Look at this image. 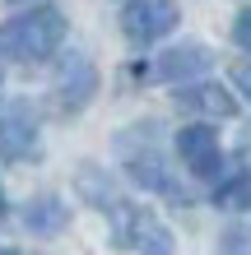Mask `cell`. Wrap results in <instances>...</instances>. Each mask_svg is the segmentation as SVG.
Returning a JSON list of instances; mask_svg holds the SVG:
<instances>
[{
  "label": "cell",
  "mask_w": 251,
  "mask_h": 255,
  "mask_svg": "<svg viewBox=\"0 0 251 255\" xmlns=\"http://www.w3.org/2000/svg\"><path fill=\"white\" fill-rule=\"evenodd\" d=\"M233 42H238L242 51H251V5L238 14V19H233Z\"/></svg>",
  "instance_id": "cell-15"
},
{
  "label": "cell",
  "mask_w": 251,
  "mask_h": 255,
  "mask_svg": "<svg viewBox=\"0 0 251 255\" xmlns=\"http://www.w3.org/2000/svg\"><path fill=\"white\" fill-rule=\"evenodd\" d=\"M98 93V65L88 61L84 51H70L61 56V65H56V79H51V102L61 116H79L88 102Z\"/></svg>",
  "instance_id": "cell-3"
},
{
  "label": "cell",
  "mask_w": 251,
  "mask_h": 255,
  "mask_svg": "<svg viewBox=\"0 0 251 255\" xmlns=\"http://www.w3.org/2000/svg\"><path fill=\"white\" fill-rule=\"evenodd\" d=\"M0 214H5V190H0Z\"/></svg>",
  "instance_id": "cell-18"
},
{
  "label": "cell",
  "mask_w": 251,
  "mask_h": 255,
  "mask_svg": "<svg viewBox=\"0 0 251 255\" xmlns=\"http://www.w3.org/2000/svg\"><path fill=\"white\" fill-rule=\"evenodd\" d=\"M177 153L191 167V176L210 181V176L224 172V148H219V130L210 121H196V126H182L177 130Z\"/></svg>",
  "instance_id": "cell-6"
},
{
  "label": "cell",
  "mask_w": 251,
  "mask_h": 255,
  "mask_svg": "<svg viewBox=\"0 0 251 255\" xmlns=\"http://www.w3.org/2000/svg\"><path fill=\"white\" fill-rule=\"evenodd\" d=\"M233 88H238V93H242V98L251 102V56L233 65Z\"/></svg>",
  "instance_id": "cell-16"
},
{
  "label": "cell",
  "mask_w": 251,
  "mask_h": 255,
  "mask_svg": "<svg viewBox=\"0 0 251 255\" xmlns=\"http://www.w3.org/2000/svg\"><path fill=\"white\" fill-rule=\"evenodd\" d=\"M75 190H79V200L93 204V209H107L116 200L112 176H107V167H98V162H84V167L75 172Z\"/></svg>",
  "instance_id": "cell-11"
},
{
  "label": "cell",
  "mask_w": 251,
  "mask_h": 255,
  "mask_svg": "<svg viewBox=\"0 0 251 255\" xmlns=\"http://www.w3.org/2000/svg\"><path fill=\"white\" fill-rule=\"evenodd\" d=\"M210 70H214V51L205 42H182V47H168L154 65H135L144 84H191L205 79Z\"/></svg>",
  "instance_id": "cell-4"
},
{
  "label": "cell",
  "mask_w": 251,
  "mask_h": 255,
  "mask_svg": "<svg viewBox=\"0 0 251 255\" xmlns=\"http://www.w3.org/2000/svg\"><path fill=\"white\" fill-rule=\"evenodd\" d=\"M19 218H23V228L33 237H56V232H65V223H70V204L61 195H33Z\"/></svg>",
  "instance_id": "cell-10"
},
{
  "label": "cell",
  "mask_w": 251,
  "mask_h": 255,
  "mask_svg": "<svg viewBox=\"0 0 251 255\" xmlns=\"http://www.w3.org/2000/svg\"><path fill=\"white\" fill-rule=\"evenodd\" d=\"M116 148H121V158H126V176H130L135 186L154 190V195H163V200H172V204H191V195H186L182 181L172 176L168 158L154 148V126H135V130H126L121 139H116Z\"/></svg>",
  "instance_id": "cell-2"
},
{
  "label": "cell",
  "mask_w": 251,
  "mask_h": 255,
  "mask_svg": "<svg viewBox=\"0 0 251 255\" xmlns=\"http://www.w3.org/2000/svg\"><path fill=\"white\" fill-rule=\"evenodd\" d=\"M0 158L5 162L37 158V116H33L28 102H9L0 112Z\"/></svg>",
  "instance_id": "cell-7"
},
{
  "label": "cell",
  "mask_w": 251,
  "mask_h": 255,
  "mask_svg": "<svg viewBox=\"0 0 251 255\" xmlns=\"http://www.w3.org/2000/svg\"><path fill=\"white\" fill-rule=\"evenodd\" d=\"M214 204H219V209H233V214L251 209V167L233 172L228 181H219V186H214Z\"/></svg>",
  "instance_id": "cell-12"
},
{
  "label": "cell",
  "mask_w": 251,
  "mask_h": 255,
  "mask_svg": "<svg viewBox=\"0 0 251 255\" xmlns=\"http://www.w3.org/2000/svg\"><path fill=\"white\" fill-rule=\"evenodd\" d=\"M0 255H19V251H9V246H0Z\"/></svg>",
  "instance_id": "cell-17"
},
{
  "label": "cell",
  "mask_w": 251,
  "mask_h": 255,
  "mask_svg": "<svg viewBox=\"0 0 251 255\" xmlns=\"http://www.w3.org/2000/svg\"><path fill=\"white\" fill-rule=\"evenodd\" d=\"M65 42V14L56 5H33L28 14L0 23V56L14 65H42Z\"/></svg>",
  "instance_id": "cell-1"
},
{
  "label": "cell",
  "mask_w": 251,
  "mask_h": 255,
  "mask_svg": "<svg viewBox=\"0 0 251 255\" xmlns=\"http://www.w3.org/2000/svg\"><path fill=\"white\" fill-rule=\"evenodd\" d=\"M107 214V228H112V246L116 251H135V242H140V232H144V223H149L154 214H149V204H135V200H116L102 209Z\"/></svg>",
  "instance_id": "cell-9"
},
{
  "label": "cell",
  "mask_w": 251,
  "mask_h": 255,
  "mask_svg": "<svg viewBox=\"0 0 251 255\" xmlns=\"http://www.w3.org/2000/svg\"><path fill=\"white\" fill-rule=\"evenodd\" d=\"M140 255H177V242H172V228H163L158 218L144 223V232H140V242H135Z\"/></svg>",
  "instance_id": "cell-13"
},
{
  "label": "cell",
  "mask_w": 251,
  "mask_h": 255,
  "mask_svg": "<svg viewBox=\"0 0 251 255\" xmlns=\"http://www.w3.org/2000/svg\"><path fill=\"white\" fill-rule=\"evenodd\" d=\"M177 19H182L177 0H130V5L121 9V33L135 42V47H144V42L168 37L177 28Z\"/></svg>",
  "instance_id": "cell-5"
},
{
  "label": "cell",
  "mask_w": 251,
  "mask_h": 255,
  "mask_svg": "<svg viewBox=\"0 0 251 255\" xmlns=\"http://www.w3.org/2000/svg\"><path fill=\"white\" fill-rule=\"evenodd\" d=\"M177 107L191 112V116H205V121H233L238 116V98L224 84L191 79V84H177Z\"/></svg>",
  "instance_id": "cell-8"
},
{
  "label": "cell",
  "mask_w": 251,
  "mask_h": 255,
  "mask_svg": "<svg viewBox=\"0 0 251 255\" xmlns=\"http://www.w3.org/2000/svg\"><path fill=\"white\" fill-rule=\"evenodd\" d=\"M214 255H251V228H228L224 237H219V251Z\"/></svg>",
  "instance_id": "cell-14"
}]
</instances>
